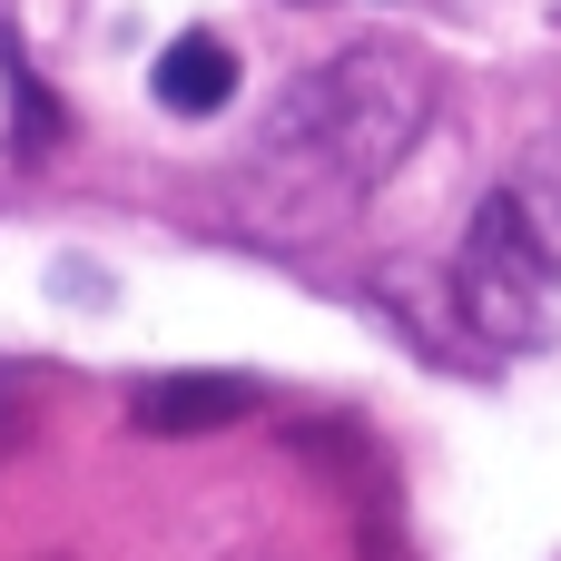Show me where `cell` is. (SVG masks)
I'll return each mask as SVG.
<instances>
[{
    "label": "cell",
    "mask_w": 561,
    "mask_h": 561,
    "mask_svg": "<svg viewBox=\"0 0 561 561\" xmlns=\"http://www.w3.org/2000/svg\"><path fill=\"white\" fill-rule=\"evenodd\" d=\"M542 306H552V266H542L523 207L493 197L473 217V237H463V316L483 335H503V345H542Z\"/></svg>",
    "instance_id": "obj_1"
},
{
    "label": "cell",
    "mask_w": 561,
    "mask_h": 561,
    "mask_svg": "<svg viewBox=\"0 0 561 561\" xmlns=\"http://www.w3.org/2000/svg\"><path fill=\"white\" fill-rule=\"evenodd\" d=\"M247 404H256V385H237V375H168L138 394V424L148 434H207V424H237Z\"/></svg>",
    "instance_id": "obj_3"
},
{
    "label": "cell",
    "mask_w": 561,
    "mask_h": 561,
    "mask_svg": "<svg viewBox=\"0 0 561 561\" xmlns=\"http://www.w3.org/2000/svg\"><path fill=\"white\" fill-rule=\"evenodd\" d=\"M158 99H168L178 118H217V108L237 99V49H227L217 30H178V39L158 49Z\"/></svg>",
    "instance_id": "obj_2"
}]
</instances>
